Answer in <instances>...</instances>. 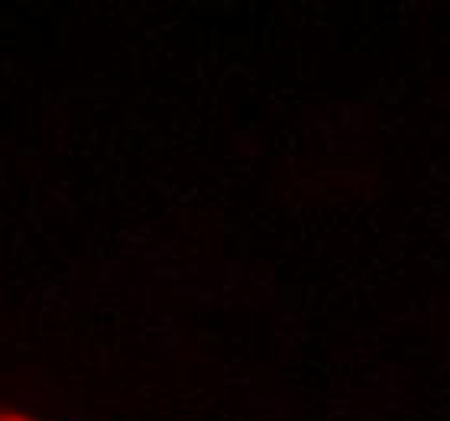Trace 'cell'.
<instances>
[{
  "label": "cell",
  "mask_w": 450,
  "mask_h": 421,
  "mask_svg": "<svg viewBox=\"0 0 450 421\" xmlns=\"http://www.w3.org/2000/svg\"><path fill=\"white\" fill-rule=\"evenodd\" d=\"M0 421H42L36 415H26V412H16V408H4L0 405Z\"/></svg>",
  "instance_id": "cell-1"
}]
</instances>
